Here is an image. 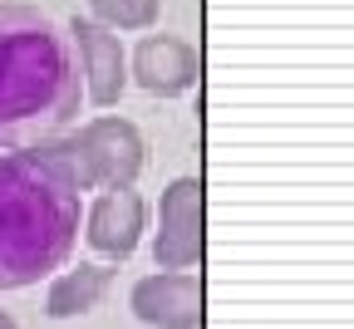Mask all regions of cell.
<instances>
[{
  "instance_id": "obj_4",
  "label": "cell",
  "mask_w": 354,
  "mask_h": 329,
  "mask_svg": "<svg viewBox=\"0 0 354 329\" xmlns=\"http://www.w3.org/2000/svg\"><path fill=\"white\" fill-rule=\"evenodd\" d=\"M153 261L162 270H187L202 261V182L197 177H177L162 192Z\"/></svg>"
},
{
  "instance_id": "obj_3",
  "label": "cell",
  "mask_w": 354,
  "mask_h": 329,
  "mask_svg": "<svg viewBox=\"0 0 354 329\" xmlns=\"http://www.w3.org/2000/svg\"><path fill=\"white\" fill-rule=\"evenodd\" d=\"M39 153L50 158L79 192L133 187V177L143 172V138L128 118H94L69 138L39 143Z\"/></svg>"
},
{
  "instance_id": "obj_9",
  "label": "cell",
  "mask_w": 354,
  "mask_h": 329,
  "mask_svg": "<svg viewBox=\"0 0 354 329\" xmlns=\"http://www.w3.org/2000/svg\"><path fill=\"white\" fill-rule=\"evenodd\" d=\"M109 265H74V270H59L50 295H44V314L50 319H74V314H88L104 290H109Z\"/></svg>"
},
{
  "instance_id": "obj_5",
  "label": "cell",
  "mask_w": 354,
  "mask_h": 329,
  "mask_svg": "<svg viewBox=\"0 0 354 329\" xmlns=\"http://www.w3.org/2000/svg\"><path fill=\"white\" fill-rule=\"evenodd\" d=\"M133 314L153 329H197L202 324V275L192 270H158L138 280L128 295Z\"/></svg>"
},
{
  "instance_id": "obj_6",
  "label": "cell",
  "mask_w": 354,
  "mask_h": 329,
  "mask_svg": "<svg viewBox=\"0 0 354 329\" xmlns=\"http://www.w3.org/2000/svg\"><path fill=\"white\" fill-rule=\"evenodd\" d=\"M69 44L79 50L84 59V88H88V104H118V93L128 84V55H123V44L118 35H109L104 25L94 20H69Z\"/></svg>"
},
{
  "instance_id": "obj_11",
  "label": "cell",
  "mask_w": 354,
  "mask_h": 329,
  "mask_svg": "<svg viewBox=\"0 0 354 329\" xmlns=\"http://www.w3.org/2000/svg\"><path fill=\"white\" fill-rule=\"evenodd\" d=\"M0 329H15V319H10V314H0Z\"/></svg>"
},
{
  "instance_id": "obj_1",
  "label": "cell",
  "mask_w": 354,
  "mask_h": 329,
  "mask_svg": "<svg viewBox=\"0 0 354 329\" xmlns=\"http://www.w3.org/2000/svg\"><path fill=\"white\" fill-rule=\"evenodd\" d=\"M79 187L39 148L0 153V290H25L69 261Z\"/></svg>"
},
{
  "instance_id": "obj_2",
  "label": "cell",
  "mask_w": 354,
  "mask_h": 329,
  "mask_svg": "<svg viewBox=\"0 0 354 329\" xmlns=\"http://www.w3.org/2000/svg\"><path fill=\"white\" fill-rule=\"evenodd\" d=\"M79 109L69 35L30 6H0V138L50 133Z\"/></svg>"
},
{
  "instance_id": "obj_10",
  "label": "cell",
  "mask_w": 354,
  "mask_h": 329,
  "mask_svg": "<svg viewBox=\"0 0 354 329\" xmlns=\"http://www.w3.org/2000/svg\"><path fill=\"white\" fill-rule=\"evenodd\" d=\"M94 6V25L104 30H148L162 10V0H88Z\"/></svg>"
},
{
  "instance_id": "obj_8",
  "label": "cell",
  "mask_w": 354,
  "mask_h": 329,
  "mask_svg": "<svg viewBox=\"0 0 354 329\" xmlns=\"http://www.w3.org/2000/svg\"><path fill=\"white\" fill-rule=\"evenodd\" d=\"M133 79H138L148 93L158 99H172V93H187L197 84V50L172 35H148L138 50H133Z\"/></svg>"
},
{
  "instance_id": "obj_7",
  "label": "cell",
  "mask_w": 354,
  "mask_h": 329,
  "mask_svg": "<svg viewBox=\"0 0 354 329\" xmlns=\"http://www.w3.org/2000/svg\"><path fill=\"white\" fill-rule=\"evenodd\" d=\"M138 236H143V197L133 192V187H109V192H99V202L84 216V241L109 261H123V256H133Z\"/></svg>"
}]
</instances>
